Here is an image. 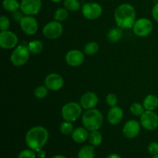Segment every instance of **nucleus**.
Returning a JSON list of instances; mask_svg holds the SVG:
<instances>
[{
  "instance_id": "obj_1",
  "label": "nucleus",
  "mask_w": 158,
  "mask_h": 158,
  "mask_svg": "<svg viewBox=\"0 0 158 158\" xmlns=\"http://www.w3.org/2000/svg\"><path fill=\"white\" fill-rule=\"evenodd\" d=\"M49 140V132L43 126H35L27 131L25 141L28 148L39 151L44 148Z\"/></svg>"
},
{
  "instance_id": "obj_2",
  "label": "nucleus",
  "mask_w": 158,
  "mask_h": 158,
  "mask_svg": "<svg viewBox=\"0 0 158 158\" xmlns=\"http://www.w3.org/2000/svg\"><path fill=\"white\" fill-rule=\"evenodd\" d=\"M136 10L132 5L123 3L120 5L114 12V19L117 26L123 29L133 28L136 22Z\"/></svg>"
},
{
  "instance_id": "obj_3",
  "label": "nucleus",
  "mask_w": 158,
  "mask_h": 158,
  "mask_svg": "<svg viewBox=\"0 0 158 158\" xmlns=\"http://www.w3.org/2000/svg\"><path fill=\"white\" fill-rule=\"evenodd\" d=\"M103 122L102 113L97 109L86 110L82 116V123L89 131H98L101 127Z\"/></svg>"
},
{
  "instance_id": "obj_4",
  "label": "nucleus",
  "mask_w": 158,
  "mask_h": 158,
  "mask_svg": "<svg viewBox=\"0 0 158 158\" xmlns=\"http://www.w3.org/2000/svg\"><path fill=\"white\" fill-rule=\"evenodd\" d=\"M82 109L80 103L76 102H69L66 103L62 107L61 114L64 120L69 122H74L78 120L82 114Z\"/></svg>"
},
{
  "instance_id": "obj_5",
  "label": "nucleus",
  "mask_w": 158,
  "mask_h": 158,
  "mask_svg": "<svg viewBox=\"0 0 158 158\" xmlns=\"http://www.w3.org/2000/svg\"><path fill=\"white\" fill-rule=\"evenodd\" d=\"M28 45H19L14 49L10 56V61L15 66H22L26 64L30 56Z\"/></svg>"
},
{
  "instance_id": "obj_6",
  "label": "nucleus",
  "mask_w": 158,
  "mask_h": 158,
  "mask_svg": "<svg viewBox=\"0 0 158 158\" xmlns=\"http://www.w3.org/2000/svg\"><path fill=\"white\" fill-rule=\"evenodd\" d=\"M154 25L152 22L147 18H141L136 20L133 26V32L138 37H146L152 32Z\"/></svg>"
},
{
  "instance_id": "obj_7",
  "label": "nucleus",
  "mask_w": 158,
  "mask_h": 158,
  "mask_svg": "<svg viewBox=\"0 0 158 158\" xmlns=\"http://www.w3.org/2000/svg\"><path fill=\"white\" fill-rule=\"evenodd\" d=\"M63 32V26L60 22L53 20L49 22L43 29V34L46 39L56 40L62 35Z\"/></svg>"
},
{
  "instance_id": "obj_8",
  "label": "nucleus",
  "mask_w": 158,
  "mask_h": 158,
  "mask_svg": "<svg viewBox=\"0 0 158 158\" xmlns=\"http://www.w3.org/2000/svg\"><path fill=\"white\" fill-rule=\"evenodd\" d=\"M103 13L101 6L97 2H86L82 6V14L89 20H95L100 18Z\"/></svg>"
},
{
  "instance_id": "obj_9",
  "label": "nucleus",
  "mask_w": 158,
  "mask_h": 158,
  "mask_svg": "<svg viewBox=\"0 0 158 158\" xmlns=\"http://www.w3.org/2000/svg\"><path fill=\"white\" fill-rule=\"evenodd\" d=\"M140 123L147 131H154L158 127V115L154 111L145 110L140 116Z\"/></svg>"
},
{
  "instance_id": "obj_10",
  "label": "nucleus",
  "mask_w": 158,
  "mask_h": 158,
  "mask_svg": "<svg viewBox=\"0 0 158 158\" xmlns=\"http://www.w3.org/2000/svg\"><path fill=\"white\" fill-rule=\"evenodd\" d=\"M22 31L26 35H34L39 29L38 21L33 15H24L19 22Z\"/></svg>"
},
{
  "instance_id": "obj_11",
  "label": "nucleus",
  "mask_w": 158,
  "mask_h": 158,
  "mask_svg": "<svg viewBox=\"0 0 158 158\" xmlns=\"http://www.w3.org/2000/svg\"><path fill=\"white\" fill-rule=\"evenodd\" d=\"M19 43V38L13 32L6 30L0 32V46L4 49H15Z\"/></svg>"
},
{
  "instance_id": "obj_12",
  "label": "nucleus",
  "mask_w": 158,
  "mask_h": 158,
  "mask_svg": "<svg viewBox=\"0 0 158 158\" xmlns=\"http://www.w3.org/2000/svg\"><path fill=\"white\" fill-rule=\"evenodd\" d=\"M41 8V0H22L19 9L25 15H35L40 12Z\"/></svg>"
},
{
  "instance_id": "obj_13",
  "label": "nucleus",
  "mask_w": 158,
  "mask_h": 158,
  "mask_svg": "<svg viewBox=\"0 0 158 158\" xmlns=\"http://www.w3.org/2000/svg\"><path fill=\"white\" fill-rule=\"evenodd\" d=\"M45 86L52 91H58L62 89L64 84V80L60 74L52 73L46 76L44 80Z\"/></svg>"
},
{
  "instance_id": "obj_14",
  "label": "nucleus",
  "mask_w": 158,
  "mask_h": 158,
  "mask_svg": "<svg viewBox=\"0 0 158 158\" xmlns=\"http://www.w3.org/2000/svg\"><path fill=\"white\" fill-rule=\"evenodd\" d=\"M84 52L78 49H72L67 52L65 56V61L69 66L77 67L83 64L84 62Z\"/></svg>"
},
{
  "instance_id": "obj_15",
  "label": "nucleus",
  "mask_w": 158,
  "mask_h": 158,
  "mask_svg": "<svg viewBox=\"0 0 158 158\" xmlns=\"http://www.w3.org/2000/svg\"><path fill=\"white\" fill-rule=\"evenodd\" d=\"M140 123L135 120H130L125 123L123 128V134L127 138L134 139L140 131Z\"/></svg>"
},
{
  "instance_id": "obj_16",
  "label": "nucleus",
  "mask_w": 158,
  "mask_h": 158,
  "mask_svg": "<svg viewBox=\"0 0 158 158\" xmlns=\"http://www.w3.org/2000/svg\"><path fill=\"white\" fill-rule=\"evenodd\" d=\"M99 98L97 94L94 92H86L80 97V103L83 109H94L97 105Z\"/></svg>"
},
{
  "instance_id": "obj_17",
  "label": "nucleus",
  "mask_w": 158,
  "mask_h": 158,
  "mask_svg": "<svg viewBox=\"0 0 158 158\" xmlns=\"http://www.w3.org/2000/svg\"><path fill=\"white\" fill-rule=\"evenodd\" d=\"M123 118V111L118 106L110 107L107 113V120L112 125H117L121 122Z\"/></svg>"
},
{
  "instance_id": "obj_18",
  "label": "nucleus",
  "mask_w": 158,
  "mask_h": 158,
  "mask_svg": "<svg viewBox=\"0 0 158 158\" xmlns=\"http://www.w3.org/2000/svg\"><path fill=\"white\" fill-rule=\"evenodd\" d=\"M87 130L83 127H77L74 129L73 131L71 137H72L73 140L77 143H84L89 137V133Z\"/></svg>"
},
{
  "instance_id": "obj_19",
  "label": "nucleus",
  "mask_w": 158,
  "mask_h": 158,
  "mask_svg": "<svg viewBox=\"0 0 158 158\" xmlns=\"http://www.w3.org/2000/svg\"><path fill=\"white\" fill-rule=\"evenodd\" d=\"M143 105L145 110L154 111L158 107V97L154 94H149L143 100Z\"/></svg>"
},
{
  "instance_id": "obj_20",
  "label": "nucleus",
  "mask_w": 158,
  "mask_h": 158,
  "mask_svg": "<svg viewBox=\"0 0 158 158\" xmlns=\"http://www.w3.org/2000/svg\"><path fill=\"white\" fill-rule=\"evenodd\" d=\"M123 35V29L120 27H114L111 29L107 33V38L112 43H117L122 39Z\"/></svg>"
},
{
  "instance_id": "obj_21",
  "label": "nucleus",
  "mask_w": 158,
  "mask_h": 158,
  "mask_svg": "<svg viewBox=\"0 0 158 158\" xmlns=\"http://www.w3.org/2000/svg\"><path fill=\"white\" fill-rule=\"evenodd\" d=\"M78 158H94L95 157V150L94 146L86 145L80 148L78 152Z\"/></svg>"
},
{
  "instance_id": "obj_22",
  "label": "nucleus",
  "mask_w": 158,
  "mask_h": 158,
  "mask_svg": "<svg viewBox=\"0 0 158 158\" xmlns=\"http://www.w3.org/2000/svg\"><path fill=\"white\" fill-rule=\"evenodd\" d=\"M90 145L94 147H99L103 141V137L99 131H90L88 137Z\"/></svg>"
},
{
  "instance_id": "obj_23",
  "label": "nucleus",
  "mask_w": 158,
  "mask_h": 158,
  "mask_svg": "<svg viewBox=\"0 0 158 158\" xmlns=\"http://www.w3.org/2000/svg\"><path fill=\"white\" fill-rule=\"evenodd\" d=\"M28 48H29L31 53L38 55V54H40L43 52L44 46H43V43L41 41L35 40H32V41L28 43Z\"/></svg>"
},
{
  "instance_id": "obj_24",
  "label": "nucleus",
  "mask_w": 158,
  "mask_h": 158,
  "mask_svg": "<svg viewBox=\"0 0 158 158\" xmlns=\"http://www.w3.org/2000/svg\"><path fill=\"white\" fill-rule=\"evenodd\" d=\"M2 6L5 10L14 12L20 9V3L17 0H3Z\"/></svg>"
},
{
  "instance_id": "obj_25",
  "label": "nucleus",
  "mask_w": 158,
  "mask_h": 158,
  "mask_svg": "<svg viewBox=\"0 0 158 158\" xmlns=\"http://www.w3.org/2000/svg\"><path fill=\"white\" fill-rule=\"evenodd\" d=\"M100 49V46L96 42H89L85 45L83 48V52L84 54L87 56H93L95 55Z\"/></svg>"
},
{
  "instance_id": "obj_26",
  "label": "nucleus",
  "mask_w": 158,
  "mask_h": 158,
  "mask_svg": "<svg viewBox=\"0 0 158 158\" xmlns=\"http://www.w3.org/2000/svg\"><path fill=\"white\" fill-rule=\"evenodd\" d=\"M69 16V12L66 8H59L54 12V19L58 22H63L66 20Z\"/></svg>"
},
{
  "instance_id": "obj_27",
  "label": "nucleus",
  "mask_w": 158,
  "mask_h": 158,
  "mask_svg": "<svg viewBox=\"0 0 158 158\" xmlns=\"http://www.w3.org/2000/svg\"><path fill=\"white\" fill-rule=\"evenodd\" d=\"M130 111H131L133 115L140 117L144 113L145 109L143 107V104L138 103V102H134L130 106Z\"/></svg>"
},
{
  "instance_id": "obj_28",
  "label": "nucleus",
  "mask_w": 158,
  "mask_h": 158,
  "mask_svg": "<svg viewBox=\"0 0 158 158\" xmlns=\"http://www.w3.org/2000/svg\"><path fill=\"white\" fill-rule=\"evenodd\" d=\"M60 132L62 133V134H63V135H71L73 131H74L73 125L72 122L64 120V122H63V123L60 124Z\"/></svg>"
},
{
  "instance_id": "obj_29",
  "label": "nucleus",
  "mask_w": 158,
  "mask_h": 158,
  "mask_svg": "<svg viewBox=\"0 0 158 158\" xmlns=\"http://www.w3.org/2000/svg\"><path fill=\"white\" fill-rule=\"evenodd\" d=\"M63 5L68 11H72V12L78 11L81 7L80 2L78 0H64Z\"/></svg>"
},
{
  "instance_id": "obj_30",
  "label": "nucleus",
  "mask_w": 158,
  "mask_h": 158,
  "mask_svg": "<svg viewBox=\"0 0 158 158\" xmlns=\"http://www.w3.org/2000/svg\"><path fill=\"white\" fill-rule=\"evenodd\" d=\"M49 89L46 86H39L34 89V95L37 99H44L47 97Z\"/></svg>"
},
{
  "instance_id": "obj_31",
  "label": "nucleus",
  "mask_w": 158,
  "mask_h": 158,
  "mask_svg": "<svg viewBox=\"0 0 158 158\" xmlns=\"http://www.w3.org/2000/svg\"><path fill=\"white\" fill-rule=\"evenodd\" d=\"M36 154H35V151L32 149H25L23 150L19 154H18L17 158H35Z\"/></svg>"
},
{
  "instance_id": "obj_32",
  "label": "nucleus",
  "mask_w": 158,
  "mask_h": 158,
  "mask_svg": "<svg viewBox=\"0 0 158 158\" xmlns=\"http://www.w3.org/2000/svg\"><path fill=\"white\" fill-rule=\"evenodd\" d=\"M106 102L107 105L110 107L117 106V102H118V99L116 94H109L106 97Z\"/></svg>"
},
{
  "instance_id": "obj_33",
  "label": "nucleus",
  "mask_w": 158,
  "mask_h": 158,
  "mask_svg": "<svg viewBox=\"0 0 158 158\" xmlns=\"http://www.w3.org/2000/svg\"><path fill=\"white\" fill-rule=\"evenodd\" d=\"M10 26V21L9 18L5 15H2L0 17V29L1 31H6L9 29Z\"/></svg>"
},
{
  "instance_id": "obj_34",
  "label": "nucleus",
  "mask_w": 158,
  "mask_h": 158,
  "mask_svg": "<svg viewBox=\"0 0 158 158\" xmlns=\"http://www.w3.org/2000/svg\"><path fill=\"white\" fill-rule=\"evenodd\" d=\"M148 152L152 156L158 154V143L157 142H151L148 147Z\"/></svg>"
},
{
  "instance_id": "obj_35",
  "label": "nucleus",
  "mask_w": 158,
  "mask_h": 158,
  "mask_svg": "<svg viewBox=\"0 0 158 158\" xmlns=\"http://www.w3.org/2000/svg\"><path fill=\"white\" fill-rule=\"evenodd\" d=\"M151 15H152L153 19L154 21L158 23V2L156 3L153 7L152 11H151Z\"/></svg>"
},
{
  "instance_id": "obj_36",
  "label": "nucleus",
  "mask_w": 158,
  "mask_h": 158,
  "mask_svg": "<svg viewBox=\"0 0 158 158\" xmlns=\"http://www.w3.org/2000/svg\"><path fill=\"white\" fill-rule=\"evenodd\" d=\"M24 14H23V12H22L21 10L19 11H15V12H12V16H13L14 19L15 20V21H18V22H20L21 21L22 19L23 18V16H24Z\"/></svg>"
},
{
  "instance_id": "obj_37",
  "label": "nucleus",
  "mask_w": 158,
  "mask_h": 158,
  "mask_svg": "<svg viewBox=\"0 0 158 158\" xmlns=\"http://www.w3.org/2000/svg\"><path fill=\"white\" fill-rule=\"evenodd\" d=\"M37 157L39 158H45L46 157V152L43 150L37 151Z\"/></svg>"
},
{
  "instance_id": "obj_38",
  "label": "nucleus",
  "mask_w": 158,
  "mask_h": 158,
  "mask_svg": "<svg viewBox=\"0 0 158 158\" xmlns=\"http://www.w3.org/2000/svg\"><path fill=\"white\" fill-rule=\"evenodd\" d=\"M106 158H122L119 154H109Z\"/></svg>"
},
{
  "instance_id": "obj_39",
  "label": "nucleus",
  "mask_w": 158,
  "mask_h": 158,
  "mask_svg": "<svg viewBox=\"0 0 158 158\" xmlns=\"http://www.w3.org/2000/svg\"><path fill=\"white\" fill-rule=\"evenodd\" d=\"M52 158H67V157H65V156H63V155H55V156H53Z\"/></svg>"
},
{
  "instance_id": "obj_40",
  "label": "nucleus",
  "mask_w": 158,
  "mask_h": 158,
  "mask_svg": "<svg viewBox=\"0 0 158 158\" xmlns=\"http://www.w3.org/2000/svg\"><path fill=\"white\" fill-rule=\"evenodd\" d=\"M52 2H60L63 1V0H51Z\"/></svg>"
},
{
  "instance_id": "obj_41",
  "label": "nucleus",
  "mask_w": 158,
  "mask_h": 158,
  "mask_svg": "<svg viewBox=\"0 0 158 158\" xmlns=\"http://www.w3.org/2000/svg\"><path fill=\"white\" fill-rule=\"evenodd\" d=\"M152 158H158V154H157V155H154V156H153Z\"/></svg>"
}]
</instances>
